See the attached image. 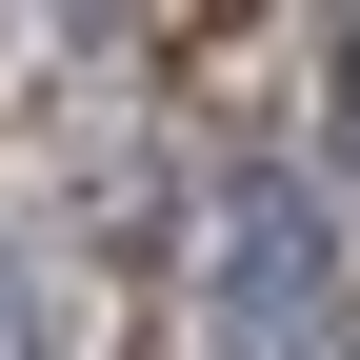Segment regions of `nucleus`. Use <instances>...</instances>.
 <instances>
[{"label":"nucleus","mask_w":360,"mask_h":360,"mask_svg":"<svg viewBox=\"0 0 360 360\" xmlns=\"http://www.w3.org/2000/svg\"><path fill=\"white\" fill-rule=\"evenodd\" d=\"M200 340H220V360H340V240H321L300 180H240V200H220Z\"/></svg>","instance_id":"1"},{"label":"nucleus","mask_w":360,"mask_h":360,"mask_svg":"<svg viewBox=\"0 0 360 360\" xmlns=\"http://www.w3.org/2000/svg\"><path fill=\"white\" fill-rule=\"evenodd\" d=\"M0 360H40V300H20V260H0Z\"/></svg>","instance_id":"2"},{"label":"nucleus","mask_w":360,"mask_h":360,"mask_svg":"<svg viewBox=\"0 0 360 360\" xmlns=\"http://www.w3.org/2000/svg\"><path fill=\"white\" fill-rule=\"evenodd\" d=\"M340 120H360V40H340Z\"/></svg>","instance_id":"3"}]
</instances>
